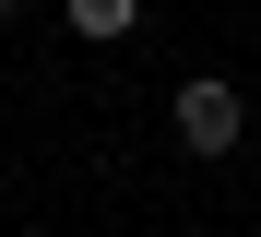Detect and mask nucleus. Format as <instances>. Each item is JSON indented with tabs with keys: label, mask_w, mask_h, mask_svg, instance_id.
I'll list each match as a JSON object with an SVG mask.
<instances>
[{
	"label": "nucleus",
	"mask_w": 261,
	"mask_h": 237,
	"mask_svg": "<svg viewBox=\"0 0 261 237\" xmlns=\"http://www.w3.org/2000/svg\"><path fill=\"white\" fill-rule=\"evenodd\" d=\"M0 12H36V0H0Z\"/></svg>",
	"instance_id": "nucleus-3"
},
{
	"label": "nucleus",
	"mask_w": 261,
	"mask_h": 237,
	"mask_svg": "<svg viewBox=\"0 0 261 237\" xmlns=\"http://www.w3.org/2000/svg\"><path fill=\"white\" fill-rule=\"evenodd\" d=\"M71 12V36L83 47H119V36H143V0H60Z\"/></svg>",
	"instance_id": "nucleus-2"
},
{
	"label": "nucleus",
	"mask_w": 261,
	"mask_h": 237,
	"mask_svg": "<svg viewBox=\"0 0 261 237\" xmlns=\"http://www.w3.org/2000/svg\"><path fill=\"white\" fill-rule=\"evenodd\" d=\"M166 119H178V142H190V154H238V130H249V107H238V83H214V71H190Z\"/></svg>",
	"instance_id": "nucleus-1"
}]
</instances>
